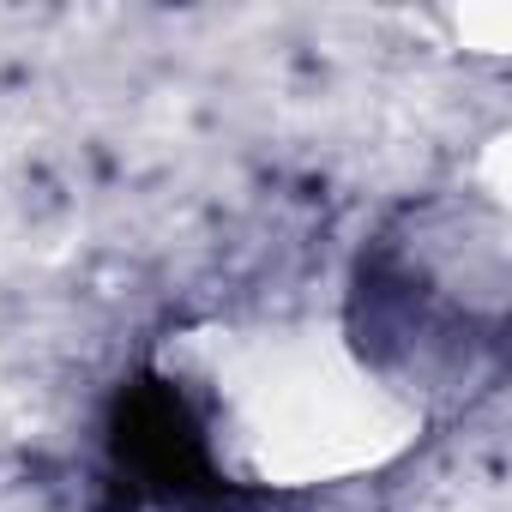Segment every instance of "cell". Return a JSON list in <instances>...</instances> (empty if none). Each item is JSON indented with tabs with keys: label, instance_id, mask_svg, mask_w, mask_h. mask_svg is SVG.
<instances>
[{
	"label": "cell",
	"instance_id": "6da1fadb",
	"mask_svg": "<svg viewBox=\"0 0 512 512\" xmlns=\"http://www.w3.org/2000/svg\"><path fill=\"white\" fill-rule=\"evenodd\" d=\"M211 452L253 488H314L380 470L422 410L332 326H217L181 344Z\"/></svg>",
	"mask_w": 512,
	"mask_h": 512
}]
</instances>
